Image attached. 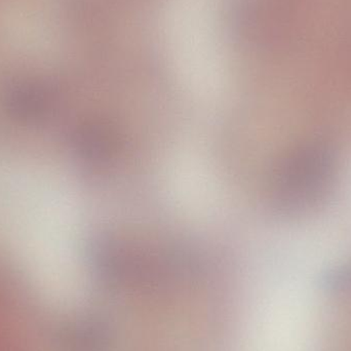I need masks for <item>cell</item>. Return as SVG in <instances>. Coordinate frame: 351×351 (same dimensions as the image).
<instances>
[{
  "label": "cell",
  "mask_w": 351,
  "mask_h": 351,
  "mask_svg": "<svg viewBox=\"0 0 351 351\" xmlns=\"http://www.w3.org/2000/svg\"><path fill=\"white\" fill-rule=\"evenodd\" d=\"M221 0H167L162 14L164 43L178 63L212 69L224 55Z\"/></svg>",
  "instance_id": "cell-1"
},
{
  "label": "cell",
  "mask_w": 351,
  "mask_h": 351,
  "mask_svg": "<svg viewBox=\"0 0 351 351\" xmlns=\"http://www.w3.org/2000/svg\"><path fill=\"white\" fill-rule=\"evenodd\" d=\"M338 167L336 150L327 142L308 141L295 148L276 174V210L300 217L317 208L331 192Z\"/></svg>",
  "instance_id": "cell-2"
}]
</instances>
